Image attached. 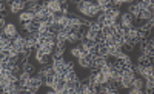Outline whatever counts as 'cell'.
I'll use <instances>...</instances> for the list:
<instances>
[{
	"label": "cell",
	"mask_w": 154,
	"mask_h": 94,
	"mask_svg": "<svg viewBox=\"0 0 154 94\" xmlns=\"http://www.w3.org/2000/svg\"><path fill=\"white\" fill-rule=\"evenodd\" d=\"M69 2H72V3H75V5H77V3H80L82 0H69Z\"/></svg>",
	"instance_id": "cell-33"
},
{
	"label": "cell",
	"mask_w": 154,
	"mask_h": 94,
	"mask_svg": "<svg viewBox=\"0 0 154 94\" xmlns=\"http://www.w3.org/2000/svg\"><path fill=\"white\" fill-rule=\"evenodd\" d=\"M97 20H99L102 25H105V26H111V25L116 22L112 17H109V16L106 14V12H100V14H99V17H97Z\"/></svg>",
	"instance_id": "cell-12"
},
{
	"label": "cell",
	"mask_w": 154,
	"mask_h": 94,
	"mask_svg": "<svg viewBox=\"0 0 154 94\" xmlns=\"http://www.w3.org/2000/svg\"><path fill=\"white\" fill-rule=\"evenodd\" d=\"M152 12H154V8L142 9V11H140V19H143V20H149V19H152Z\"/></svg>",
	"instance_id": "cell-24"
},
{
	"label": "cell",
	"mask_w": 154,
	"mask_h": 94,
	"mask_svg": "<svg viewBox=\"0 0 154 94\" xmlns=\"http://www.w3.org/2000/svg\"><path fill=\"white\" fill-rule=\"evenodd\" d=\"M23 66H22V71H25V73H28V74H34L35 73V66L31 63V62H25V63H22Z\"/></svg>",
	"instance_id": "cell-23"
},
{
	"label": "cell",
	"mask_w": 154,
	"mask_h": 94,
	"mask_svg": "<svg viewBox=\"0 0 154 94\" xmlns=\"http://www.w3.org/2000/svg\"><path fill=\"white\" fill-rule=\"evenodd\" d=\"M12 45H14L16 48H19V49H20V52H22L25 48H29V46H28V43H26V37H22L20 34H19L17 37L12 39Z\"/></svg>",
	"instance_id": "cell-8"
},
{
	"label": "cell",
	"mask_w": 154,
	"mask_h": 94,
	"mask_svg": "<svg viewBox=\"0 0 154 94\" xmlns=\"http://www.w3.org/2000/svg\"><path fill=\"white\" fill-rule=\"evenodd\" d=\"M142 77H143L145 80H151V79H154V66H152V65L145 66V71H143Z\"/></svg>",
	"instance_id": "cell-19"
},
{
	"label": "cell",
	"mask_w": 154,
	"mask_h": 94,
	"mask_svg": "<svg viewBox=\"0 0 154 94\" xmlns=\"http://www.w3.org/2000/svg\"><path fill=\"white\" fill-rule=\"evenodd\" d=\"M11 45H12V37H9V36H6V34L2 33V37H0V48L6 49Z\"/></svg>",
	"instance_id": "cell-18"
},
{
	"label": "cell",
	"mask_w": 154,
	"mask_h": 94,
	"mask_svg": "<svg viewBox=\"0 0 154 94\" xmlns=\"http://www.w3.org/2000/svg\"><path fill=\"white\" fill-rule=\"evenodd\" d=\"M2 2H5V3H11L12 0H2Z\"/></svg>",
	"instance_id": "cell-35"
},
{
	"label": "cell",
	"mask_w": 154,
	"mask_h": 94,
	"mask_svg": "<svg viewBox=\"0 0 154 94\" xmlns=\"http://www.w3.org/2000/svg\"><path fill=\"white\" fill-rule=\"evenodd\" d=\"M0 23H2V30L5 28V25H6V22H5V17L2 16V19H0Z\"/></svg>",
	"instance_id": "cell-32"
},
{
	"label": "cell",
	"mask_w": 154,
	"mask_h": 94,
	"mask_svg": "<svg viewBox=\"0 0 154 94\" xmlns=\"http://www.w3.org/2000/svg\"><path fill=\"white\" fill-rule=\"evenodd\" d=\"M114 2H117V3H128V5H130V3H134V0H114Z\"/></svg>",
	"instance_id": "cell-31"
},
{
	"label": "cell",
	"mask_w": 154,
	"mask_h": 94,
	"mask_svg": "<svg viewBox=\"0 0 154 94\" xmlns=\"http://www.w3.org/2000/svg\"><path fill=\"white\" fill-rule=\"evenodd\" d=\"M69 20H71V17H68V16H65V14H60L59 17H57V26L62 30V28H68L69 26Z\"/></svg>",
	"instance_id": "cell-14"
},
{
	"label": "cell",
	"mask_w": 154,
	"mask_h": 94,
	"mask_svg": "<svg viewBox=\"0 0 154 94\" xmlns=\"http://www.w3.org/2000/svg\"><path fill=\"white\" fill-rule=\"evenodd\" d=\"M35 59H37V62L40 63V65H48L49 63V56L45 54V52H42L40 49L35 51Z\"/></svg>",
	"instance_id": "cell-16"
},
{
	"label": "cell",
	"mask_w": 154,
	"mask_h": 94,
	"mask_svg": "<svg viewBox=\"0 0 154 94\" xmlns=\"http://www.w3.org/2000/svg\"><path fill=\"white\" fill-rule=\"evenodd\" d=\"M140 11H142V8L137 3H130V6H128V12H130L134 19H140Z\"/></svg>",
	"instance_id": "cell-15"
},
{
	"label": "cell",
	"mask_w": 154,
	"mask_h": 94,
	"mask_svg": "<svg viewBox=\"0 0 154 94\" xmlns=\"http://www.w3.org/2000/svg\"><path fill=\"white\" fill-rule=\"evenodd\" d=\"M2 33L6 34V36H9V37H12V39L19 36L17 28H16V25H14V23H6V25H5V28L2 30Z\"/></svg>",
	"instance_id": "cell-10"
},
{
	"label": "cell",
	"mask_w": 154,
	"mask_h": 94,
	"mask_svg": "<svg viewBox=\"0 0 154 94\" xmlns=\"http://www.w3.org/2000/svg\"><path fill=\"white\" fill-rule=\"evenodd\" d=\"M133 68H134L136 74H140V76H142L143 71H145V65H142V63H139V62H137V65H134Z\"/></svg>",
	"instance_id": "cell-30"
},
{
	"label": "cell",
	"mask_w": 154,
	"mask_h": 94,
	"mask_svg": "<svg viewBox=\"0 0 154 94\" xmlns=\"http://www.w3.org/2000/svg\"><path fill=\"white\" fill-rule=\"evenodd\" d=\"M83 25H85V20H82V19L72 17L69 20V26H71V30H74V31H80L83 28Z\"/></svg>",
	"instance_id": "cell-13"
},
{
	"label": "cell",
	"mask_w": 154,
	"mask_h": 94,
	"mask_svg": "<svg viewBox=\"0 0 154 94\" xmlns=\"http://www.w3.org/2000/svg\"><path fill=\"white\" fill-rule=\"evenodd\" d=\"M19 20L22 22V23H26V22H31V20H35V14L32 11H25V12H20L19 14Z\"/></svg>",
	"instance_id": "cell-11"
},
{
	"label": "cell",
	"mask_w": 154,
	"mask_h": 94,
	"mask_svg": "<svg viewBox=\"0 0 154 94\" xmlns=\"http://www.w3.org/2000/svg\"><path fill=\"white\" fill-rule=\"evenodd\" d=\"M43 3L51 12H62V0H45Z\"/></svg>",
	"instance_id": "cell-5"
},
{
	"label": "cell",
	"mask_w": 154,
	"mask_h": 94,
	"mask_svg": "<svg viewBox=\"0 0 154 94\" xmlns=\"http://www.w3.org/2000/svg\"><path fill=\"white\" fill-rule=\"evenodd\" d=\"M26 2H32V3H37L38 0H26Z\"/></svg>",
	"instance_id": "cell-34"
},
{
	"label": "cell",
	"mask_w": 154,
	"mask_h": 94,
	"mask_svg": "<svg viewBox=\"0 0 154 94\" xmlns=\"http://www.w3.org/2000/svg\"><path fill=\"white\" fill-rule=\"evenodd\" d=\"M131 88H137V89H143L145 88V82H143V77H136L131 83Z\"/></svg>",
	"instance_id": "cell-21"
},
{
	"label": "cell",
	"mask_w": 154,
	"mask_h": 94,
	"mask_svg": "<svg viewBox=\"0 0 154 94\" xmlns=\"http://www.w3.org/2000/svg\"><path fill=\"white\" fill-rule=\"evenodd\" d=\"M152 43H154V39H152Z\"/></svg>",
	"instance_id": "cell-37"
},
{
	"label": "cell",
	"mask_w": 154,
	"mask_h": 94,
	"mask_svg": "<svg viewBox=\"0 0 154 94\" xmlns=\"http://www.w3.org/2000/svg\"><path fill=\"white\" fill-rule=\"evenodd\" d=\"M77 62H79V65L83 66V68H91L93 66V54L91 52L83 54V56H80L79 59H77Z\"/></svg>",
	"instance_id": "cell-7"
},
{
	"label": "cell",
	"mask_w": 154,
	"mask_h": 94,
	"mask_svg": "<svg viewBox=\"0 0 154 94\" xmlns=\"http://www.w3.org/2000/svg\"><path fill=\"white\" fill-rule=\"evenodd\" d=\"M38 34V33H37ZM37 34H28L26 36V43H28V46L29 48H37L38 46V36Z\"/></svg>",
	"instance_id": "cell-17"
},
{
	"label": "cell",
	"mask_w": 154,
	"mask_h": 94,
	"mask_svg": "<svg viewBox=\"0 0 154 94\" xmlns=\"http://www.w3.org/2000/svg\"><path fill=\"white\" fill-rule=\"evenodd\" d=\"M26 3L28 2H25V0H12V2L9 3V6H11V11L12 12L19 14V12H22L25 8H26Z\"/></svg>",
	"instance_id": "cell-6"
},
{
	"label": "cell",
	"mask_w": 154,
	"mask_h": 94,
	"mask_svg": "<svg viewBox=\"0 0 154 94\" xmlns=\"http://www.w3.org/2000/svg\"><path fill=\"white\" fill-rule=\"evenodd\" d=\"M151 56H148V54H145V52H142V54L139 56V59H137V62L139 63H142V65H145V66H148V65H151Z\"/></svg>",
	"instance_id": "cell-22"
},
{
	"label": "cell",
	"mask_w": 154,
	"mask_h": 94,
	"mask_svg": "<svg viewBox=\"0 0 154 94\" xmlns=\"http://www.w3.org/2000/svg\"><path fill=\"white\" fill-rule=\"evenodd\" d=\"M116 66H119L120 70H128V68H133V63H131V57L128 54H123L120 59H116Z\"/></svg>",
	"instance_id": "cell-3"
},
{
	"label": "cell",
	"mask_w": 154,
	"mask_h": 94,
	"mask_svg": "<svg viewBox=\"0 0 154 94\" xmlns=\"http://www.w3.org/2000/svg\"><path fill=\"white\" fill-rule=\"evenodd\" d=\"M38 28H40V22H37V20H31V22L23 23V30L28 34H37Z\"/></svg>",
	"instance_id": "cell-4"
},
{
	"label": "cell",
	"mask_w": 154,
	"mask_h": 94,
	"mask_svg": "<svg viewBox=\"0 0 154 94\" xmlns=\"http://www.w3.org/2000/svg\"><path fill=\"white\" fill-rule=\"evenodd\" d=\"M99 6L102 8V11H106L111 5H112V0H97Z\"/></svg>",
	"instance_id": "cell-27"
},
{
	"label": "cell",
	"mask_w": 154,
	"mask_h": 94,
	"mask_svg": "<svg viewBox=\"0 0 154 94\" xmlns=\"http://www.w3.org/2000/svg\"><path fill=\"white\" fill-rule=\"evenodd\" d=\"M97 36H99V33H97V31H94L93 28H88V30H86V39L93 40L94 43L97 42Z\"/></svg>",
	"instance_id": "cell-25"
},
{
	"label": "cell",
	"mask_w": 154,
	"mask_h": 94,
	"mask_svg": "<svg viewBox=\"0 0 154 94\" xmlns=\"http://www.w3.org/2000/svg\"><path fill=\"white\" fill-rule=\"evenodd\" d=\"M134 17L130 14V12H125V14H122V17H120V23L125 26V28H133V26H134Z\"/></svg>",
	"instance_id": "cell-9"
},
{
	"label": "cell",
	"mask_w": 154,
	"mask_h": 94,
	"mask_svg": "<svg viewBox=\"0 0 154 94\" xmlns=\"http://www.w3.org/2000/svg\"><path fill=\"white\" fill-rule=\"evenodd\" d=\"M65 80L66 82H75V80H79V77H77L75 71H69V73L65 74Z\"/></svg>",
	"instance_id": "cell-28"
},
{
	"label": "cell",
	"mask_w": 154,
	"mask_h": 94,
	"mask_svg": "<svg viewBox=\"0 0 154 94\" xmlns=\"http://www.w3.org/2000/svg\"><path fill=\"white\" fill-rule=\"evenodd\" d=\"M77 42H80V34L79 31H69L68 33V43H77Z\"/></svg>",
	"instance_id": "cell-20"
},
{
	"label": "cell",
	"mask_w": 154,
	"mask_h": 94,
	"mask_svg": "<svg viewBox=\"0 0 154 94\" xmlns=\"http://www.w3.org/2000/svg\"><path fill=\"white\" fill-rule=\"evenodd\" d=\"M77 11L85 14L86 17H94V16H99L102 11V8L99 6L97 2H91V0H82L80 3H77Z\"/></svg>",
	"instance_id": "cell-1"
},
{
	"label": "cell",
	"mask_w": 154,
	"mask_h": 94,
	"mask_svg": "<svg viewBox=\"0 0 154 94\" xmlns=\"http://www.w3.org/2000/svg\"><path fill=\"white\" fill-rule=\"evenodd\" d=\"M134 79H136V71H134V68L123 70L122 77H120V85H122L123 88H130Z\"/></svg>",
	"instance_id": "cell-2"
},
{
	"label": "cell",
	"mask_w": 154,
	"mask_h": 94,
	"mask_svg": "<svg viewBox=\"0 0 154 94\" xmlns=\"http://www.w3.org/2000/svg\"><path fill=\"white\" fill-rule=\"evenodd\" d=\"M151 65L154 66V56H152V59H151Z\"/></svg>",
	"instance_id": "cell-36"
},
{
	"label": "cell",
	"mask_w": 154,
	"mask_h": 94,
	"mask_svg": "<svg viewBox=\"0 0 154 94\" xmlns=\"http://www.w3.org/2000/svg\"><path fill=\"white\" fill-rule=\"evenodd\" d=\"M145 92H148V94H152L154 92V79L145 80Z\"/></svg>",
	"instance_id": "cell-26"
},
{
	"label": "cell",
	"mask_w": 154,
	"mask_h": 94,
	"mask_svg": "<svg viewBox=\"0 0 154 94\" xmlns=\"http://www.w3.org/2000/svg\"><path fill=\"white\" fill-rule=\"evenodd\" d=\"M71 54H72V57L79 59V57L83 54V49H82V46H74V48L71 49Z\"/></svg>",
	"instance_id": "cell-29"
}]
</instances>
